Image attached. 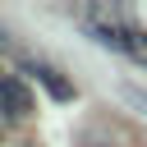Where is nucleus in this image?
<instances>
[{"instance_id": "3", "label": "nucleus", "mask_w": 147, "mask_h": 147, "mask_svg": "<svg viewBox=\"0 0 147 147\" xmlns=\"http://www.w3.org/2000/svg\"><path fill=\"white\" fill-rule=\"evenodd\" d=\"M129 101H138V106H147V92H138V87H129Z\"/></svg>"}, {"instance_id": "2", "label": "nucleus", "mask_w": 147, "mask_h": 147, "mask_svg": "<svg viewBox=\"0 0 147 147\" xmlns=\"http://www.w3.org/2000/svg\"><path fill=\"white\" fill-rule=\"evenodd\" d=\"M28 74H37V78L46 83V92H51L55 101H69V96H74V87H69V83H64V78H60V74L51 69V64H28Z\"/></svg>"}, {"instance_id": "1", "label": "nucleus", "mask_w": 147, "mask_h": 147, "mask_svg": "<svg viewBox=\"0 0 147 147\" xmlns=\"http://www.w3.org/2000/svg\"><path fill=\"white\" fill-rule=\"evenodd\" d=\"M28 115H32V92H28V83H23L18 74H0V119L18 124V119H28Z\"/></svg>"}]
</instances>
